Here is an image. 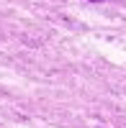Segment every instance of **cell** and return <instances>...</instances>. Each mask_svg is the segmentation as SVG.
Wrapping results in <instances>:
<instances>
[{"label":"cell","mask_w":126,"mask_h":128,"mask_svg":"<svg viewBox=\"0 0 126 128\" xmlns=\"http://www.w3.org/2000/svg\"><path fill=\"white\" fill-rule=\"evenodd\" d=\"M93 3H100V0H93Z\"/></svg>","instance_id":"cell-1"}]
</instances>
